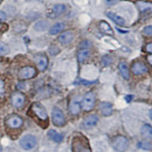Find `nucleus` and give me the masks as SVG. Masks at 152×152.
Segmentation results:
<instances>
[{"label": "nucleus", "mask_w": 152, "mask_h": 152, "mask_svg": "<svg viewBox=\"0 0 152 152\" xmlns=\"http://www.w3.org/2000/svg\"><path fill=\"white\" fill-rule=\"evenodd\" d=\"M53 123L57 127L64 126L66 124V117L62 110L58 107H54L52 110Z\"/></svg>", "instance_id": "obj_4"}, {"label": "nucleus", "mask_w": 152, "mask_h": 152, "mask_svg": "<svg viewBox=\"0 0 152 152\" xmlns=\"http://www.w3.org/2000/svg\"><path fill=\"white\" fill-rule=\"evenodd\" d=\"M64 28H65V25L62 22L56 23V24H54L53 26L50 29V34L51 35L57 34L61 32L62 30L64 29Z\"/></svg>", "instance_id": "obj_21"}, {"label": "nucleus", "mask_w": 152, "mask_h": 152, "mask_svg": "<svg viewBox=\"0 0 152 152\" xmlns=\"http://www.w3.org/2000/svg\"><path fill=\"white\" fill-rule=\"evenodd\" d=\"M107 16L109 18H110L113 21L116 23V24L119 25V26H124L125 25V20L122 17H120L118 15L115 14L113 12H108L107 13Z\"/></svg>", "instance_id": "obj_18"}, {"label": "nucleus", "mask_w": 152, "mask_h": 152, "mask_svg": "<svg viewBox=\"0 0 152 152\" xmlns=\"http://www.w3.org/2000/svg\"><path fill=\"white\" fill-rule=\"evenodd\" d=\"M111 145L116 151L124 152L128 149L129 146V142L125 136L118 135L113 138Z\"/></svg>", "instance_id": "obj_3"}, {"label": "nucleus", "mask_w": 152, "mask_h": 152, "mask_svg": "<svg viewBox=\"0 0 152 152\" xmlns=\"http://www.w3.org/2000/svg\"><path fill=\"white\" fill-rule=\"evenodd\" d=\"M132 71L133 74L136 75H143L148 71V69L146 66V65L142 61H137L134 62L132 66Z\"/></svg>", "instance_id": "obj_9"}, {"label": "nucleus", "mask_w": 152, "mask_h": 152, "mask_svg": "<svg viewBox=\"0 0 152 152\" xmlns=\"http://www.w3.org/2000/svg\"><path fill=\"white\" fill-rule=\"evenodd\" d=\"M4 81L0 79V96H2L4 94Z\"/></svg>", "instance_id": "obj_32"}, {"label": "nucleus", "mask_w": 152, "mask_h": 152, "mask_svg": "<svg viewBox=\"0 0 152 152\" xmlns=\"http://www.w3.org/2000/svg\"><path fill=\"white\" fill-rule=\"evenodd\" d=\"M12 104L14 107L19 108L21 107L25 101V97L23 94L20 92H15L12 94Z\"/></svg>", "instance_id": "obj_10"}, {"label": "nucleus", "mask_w": 152, "mask_h": 152, "mask_svg": "<svg viewBox=\"0 0 152 152\" xmlns=\"http://www.w3.org/2000/svg\"><path fill=\"white\" fill-rule=\"evenodd\" d=\"M133 95L132 94H129V95H126V97H125V100H126V102H130L132 101V100L133 99Z\"/></svg>", "instance_id": "obj_34"}, {"label": "nucleus", "mask_w": 152, "mask_h": 152, "mask_svg": "<svg viewBox=\"0 0 152 152\" xmlns=\"http://www.w3.org/2000/svg\"><path fill=\"white\" fill-rule=\"evenodd\" d=\"M99 28L101 31V32L105 34L111 35V36H113L114 34V32L112 28H111L110 25L107 22H106V21H100L99 23Z\"/></svg>", "instance_id": "obj_16"}, {"label": "nucleus", "mask_w": 152, "mask_h": 152, "mask_svg": "<svg viewBox=\"0 0 152 152\" xmlns=\"http://www.w3.org/2000/svg\"><path fill=\"white\" fill-rule=\"evenodd\" d=\"M30 111L31 113V116L34 119H37V123L40 124V122H43L44 129L47 128V125H48V115H47L45 107H43L40 103L35 102L31 106Z\"/></svg>", "instance_id": "obj_1"}, {"label": "nucleus", "mask_w": 152, "mask_h": 152, "mask_svg": "<svg viewBox=\"0 0 152 152\" xmlns=\"http://www.w3.org/2000/svg\"><path fill=\"white\" fill-rule=\"evenodd\" d=\"M37 145L36 137L32 135H25L20 140V146L24 150H31L34 148Z\"/></svg>", "instance_id": "obj_6"}, {"label": "nucleus", "mask_w": 152, "mask_h": 152, "mask_svg": "<svg viewBox=\"0 0 152 152\" xmlns=\"http://www.w3.org/2000/svg\"><path fill=\"white\" fill-rule=\"evenodd\" d=\"M119 69L123 78L125 79L128 80L129 78V71L128 67H127V66H126V64L124 62H121L119 63Z\"/></svg>", "instance_id": "obj_20"}, {"label": "nucleus", "mask_w": 152, "mask_h": 152, "mask_svg": "<svg viewBox=\"0 0 152 152\" xmlns=\"http://www.w3.org/2000/svg\"><path fill=\"white\" fill-rule=\"evenodd\" d=\"M143 32L148 36H151L152 34V27L151 26H147L145 27L143 30Z\"/></svg>", "instance_id": "obj_30"}, {"label": "nucleus", "mask_w": 152, "mask_h": 152, "mask_svg": "<svg viewBox=\"0 0 152 152\" xmlns=\"http://www.w3.org/2000/svg\"><path fill=\"white\" fill-rule=\"evenodd\" d=\"M73 38H74L73 34L68 31V32H65L59 35V37H58V40L62 44H69V43H71Z\"/></svg>", "instance_id": "obj_15"}, {"label": "nucleus", "mask_w": 152, "mask_h": 152, "mask_svg": "<svg viewBox=\"0 0 152 152\" xmlns=\"http://www.w3.org/2000/svg\"><path fill=\"white\" fill-rule=\"evenodd\" d=\"M95 105V94L93 91H89L85 94L82 102L81 107L85 111H90L93 110Z\"/></svg>", "instance_id": "obj_5"}, {"label": "nucleus", "mask_w": 152, "mask_h": 152, "mask_svg": "<svg viewBox=\"0 0 152 152\" xmlns=\"http://www.w3.org/2000/svg\"><path fill=\"white\" fill-rule=\"evenodd\" d=\"M48 136L51 140L56 142V143H60L63 140V135L60 134V133L57 132L54 129H50L48 132Z\"/></svg>", "instance_id": "obj_17"}, {"label": "nucleus", "mask_w": 152, "mask_h": 152, "mask_svg": "<svg viewBox=\"0 0 152 152\" xmlns=\"http://www.w3.org/2000/svg\"><path fill=\"white\" fill-rule=\"evenodd\" d=\"M148 60H149V63L151 64V56L148 57Z\"/></svg>", "instance_id": "obj_35"}, {"label": "nucleus", "mask_w": 152, "mask_h": 152, "mask_svg": "<svg viewBox=\"0 0 152 152\" xmlns=\"http://www.w3.org/2000/svg\"><path fill=\"white\" fill-rule=\"evenodd\" d=\"M7 18V16H6V14H5V12L3 11L0 10V21H5Z\"/></svg>", "instance_id": "obj_31"}, {"label": "nucleus", "mask_w": 152, "mask_h": 152, "mask_svg": "<svg viewBox=\"0 0 152 152\" xmlns=\"http://www.w3.org/2000/svg\"><path fill=\"white\" fill-rule=\"evenodd\" d=\"M81 110V103L78 98L73 99L69 104V111L72 115H77Z\"/></svg>", "instance_id": "obj_14"}, {"label": "nucleus", "mask_w": 152, "mask_h": 152, "mask_svg": "<svg viewBox=\"0 0 152 152\" xmlns=\"http://www.w3.org/2000/svg\"><path fill=\"white\" fill-rule=\"evenodd\" d=\"M36 69L32 66H25L19 70L18 77L19 79L27 80L34 78L36 75Z\"/></svg>", "instance_id": "obj_7"}, {"label": "nucleus", "mask_w": 152, "mask_h": 152, "mask_svg": "<svg viewBox=\"0 0 152 152\" xmlns=\"http://www.w3.org/2000/svg\"><path fill=\"white\" fill-rule=\"evenodd\" d=\"M9 53V46L4 42L0 41V56L5 55Z\"/></svg>", "instance_id": "obj_27"}, {"label": "nucleus", "mask_w": 152, "mask_h": 152, "mask_svg": "<svg viewBox=\"0 0 152 152\" xmlns=\"http://www.w3.org/2000/svg\"><path fill=\"white\" fill-rule=\"evenodd\" d=\"M138 148L146 151H151L152 148V145L148 141H142V142H138Z\"/></svg>", "instance_id": "obj_26"}, {"label": "nucleus", "mask_w": 152, "mask_h": 152, "mask_svg": "<svg viewBox=\"0 0 152 152\" xmlns=\"http://www.w3.org/2000/svg\"><path fill=\"white\" fill-rule=\"evenodd\" d=\"M90 56V51L88 49H81L78 51V59L79 62H83Z\"/></svg>", "instance_id": "obj_22"}, {"label": "nucleus", "mask_w": 152, "mask_h": 152, "mask_svg": "<svg viewBox=\"0 0 152 152\" xmlns=\"http://www.w3.org/2000/svg\"><path fill=\"white\" fill-rule=\"evenodd\" d=\"M138 9H140V11L142 12H147L149 11L151 12L152 8V5L150 2H138L137 3Z\"/></svg>", "instance_id": "obj_23"}, {"label": "nucleus", "mask_w": 152, "mask_h": 152, "mask_svg": "<svg viewBox=\"0 0 152 152\" xmlns=\"http://www.w3.org/2000/svg\"><path fill=\"white\" fill-rule=\"evenodd\" d=\"M97 122H98V117L97 116L89 115L85 118V119L81 123V126H82V128L85 129H89L97 124Z\"/></svg>", "instance_id": "obj_12"}, {"label": "nucleus", "mask_w": 152, "mask_h": 152, "mask_svg": "<svg viewBox=\"0 0 152 152\" xmlns=\"http://www.w3.org/2000/svg\"><path fill=\"white\" fill-rule=\"evenodd\" d=\"M66 10V5H63V4H57V5H54L53 8V13H55L56 15L62 14Z\"/></svg>", "instance_id": "obj_25"}, {"label": "nucleus", "mask_w": 152, "mask_h": 152, "mask_svg": "<svg viewBox=\"0 0 152 152\" xmlns=\"http://www.w3.org/2000/svg\"><path fill=\"white\" fill-rule=\"evenodd\" d=\"M72 152H92L88 140L81 135H76L72 138Z\"/></svg>", "instance_id": "obj_2"}, {"label": "nucleus", "mask_w": 152, "mask_h": 152, "mask_svg": "<svg viewBox=\"0 0 152 152\" xmlns=\"http://www.w3.org/2000/svg\"><path fill=\"white\" fill-rule=\"evenodd\" d=\"M49 24L47 21H38L34 25V29L37 31H45V30L47 29L48 28Z\"/></svg>", "instance_id": "obj_24"}, {"label": "nucleus", "mask_w": 152, "mask_h": 152, "mask_svg": "<svg viewBox=\"0 0 152 152\" xmlns=\"http://www.w3.org/2000/svg\"><path fill=\"white\" fill-rule=\"evenodd\" d=\"M112 58H111L110 56H104L102 58V60H101V63L103 64V66H110V65L112 63Z\"/></svg>", "instance_id": "obj_28"}, {"label": "nucleus", "mask_w": 152, "mask_h": 152, "mask_svg": "<svg viewBox=\"0 0 152 152\" xmlns=\"http://www.w3.org/2000/svg\"><path fill=\"white\" fill-rule=\"evenodd\" d=\"M142 135L145 138L151 139L152 138V127L150 124H145L141 129Z\"/></svg>", "instance_id": "obj_19"}, {"label": "nucleus", "mask_w": 152, "mask_h": 152, "mask_svg": "<svg viewBox=\"0 0 152 152\" xmlns=\"http://www.w3.org/2000/svg\"><path fill=\"white\" fill-rule=\"evenodd\" d=\"M100 112L103 116H111L113 113V107L112 104L109 102H102L100 104Z\"/></svg>", "instance_id": "obj_13"}, {"label": "nucleus", "mask_w": 152, "mask_h": 152, "mask_svg": "<svg viewBox=\"0 0 152 152\" xmlns=\"http://www.w3.org/2000/svg\"><path fill=\"white\" fill-rule=\"evenodd\" d=\"M91 47H92V43L89 40H84V41L81 42L80 43L79 47L80 49H88L90 48Z\"/></svg>", "instance_id": "obj_29"}, {"label": "nucleus", "mask_w": 152, "mask_h": 152, "mask_svg": "<svg viewBox=\"0 0 152 152\" xmlns=\"http://www.w3.org/2000/svg\"><path fill=\"white\" fill-rule=\"evenodd\" d=\"M2 0H0V3H1V2H2Z\"/></svg>", "instance_id": "obj_36"}, {"label": "nucleus", "mask_w": 152, "mask_h": 152, "mask_svg": "<svg viewBox=\"0 0 152 152\" xmlns=\"http://www.w3.org/2000/svg\"><path fill=\"white\" fill-rule=\"evenodd\" d=\"M146 51L149 53H152V43H149L148 44H147L146 46Z\"/></svg>", "instance_id": "obj_33"}, {"label": "nucleus", "mask_w": 152, "mask_h": 152, "mask_svg": "<svg viewBox=\"0 0 152 152\" xmlns=\"http://www.w3.org/2000/svg\"><path fill=\"white\" fill-rule=\"evenodd\" d=\"M35 62L37 65V68L40 71H44L48 65V59L45 54H38L35 57Z\"/></svg>", "instance_id": "obj_11"}, {"label": "nucleus", "mask_w": 152, "mask_h": 152, "mask_svg": "<svg viewBox=\"0 0 152 152\" xmlns=\"http://www.w3.org/2000/svg\"><path fill=\"white\" fill-rule=\"evenodd\" d=\"M6 125L11 129H19L23 125V119L16 114H12L6 119Z\"/></svg>", "instance_id": "obj_8"}]
</instances>
